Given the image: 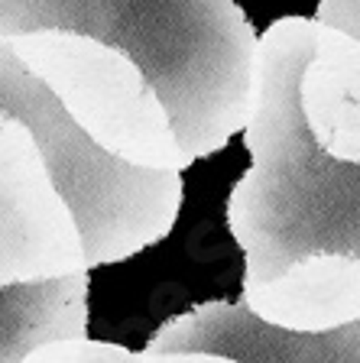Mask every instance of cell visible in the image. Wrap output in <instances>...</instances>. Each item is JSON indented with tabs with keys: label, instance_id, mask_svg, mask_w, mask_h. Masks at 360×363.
<instances>
[{
	"label": "cell",
	"instance_id": "6da1fadb",
	"mask_svg": "<svg viewBox=\"0 0 360 363\" xmlns=\"http://www.w3.org/2000/svg\"><path fill=\"white\" fill-rule=\"evenodd\" d=\"M318 23L283 16L256 36L244 143L250 169L227 198V224L244 250V295L315 259H360V162L315 143L299 111V75Z\"/></svg>",
	"mask_w": 360,
	"mask_h": 363
},
{
	"label": "cell",
	"instance_id": "7a4b0ae2",
	"mask_svg": "<svg viewBox=\"0 0 360 363\" xmlns=\"http://www.w3.org/2000/svg\"><path fill=\"white\" fill-rule=\"evenodd\" d=\"M43 30L124 49L169 111L188 166L244 130L256 33L234 0H0V39Z\"/></svg>",
	"mask_w": 360,
	"mask_h": 363
},
{
	"label": "cell",
	"instance_id": "3957f363",
	"mask_svg": "<svg viewBox=\"0 0 360 363\" xmlns=\"http://www.w3.org/2000/svg\"><path fill=\"white\" fill-rule=\"evenodd\" d=\"M0 113L20 123L36 143L55 195L75 227L82 266L124 263L173 230L182 208V175L146 172L107 156L4 43Z\"/></svg>",
	"mask_w": 360,
	"mask_h": 363
},
{
	"label": "cell",
	"instance_id": "277c9868",
	"mask_svg": "<svg viewBox=\"0 0 360 363\" xmlns=\"http://www.w3.org/2000/svg\"><path fill=\"white\" fill-rule=\"evenodd\" d=\"M0 43L107 156L146 172H182L188 166L169 111L124 49L55 30Z\"/></svg>",
	"mask_w": 360,
	"mask_h": 363
},
{
	"label": "cell",
	"instance_id": "5b68a950",
	"mask_svg": "<svg viewBox=\"0 0 360 363\" xmlns=\"http://www.w3.org/2000/svg\"><path fill=\"white\" fill-rule=\"evenodd\" d=\"M146 354H214L234 363H360L357 321L322 334L263 325L240 302H204L165 321Z\"/></svg>",
	"mask_w": 360,
	"mask_h": 363
},
{
	"label": "cell",
	"instance_id": "8992f818",
	"mask_svg": "<svg viewBox=\"0 0 360 363\" xmlns=\"http://www.w3.org/2000/svg\"><path fill=\"white\" fill-rule=\"evenodd\" d=\"M295 94L315 143L338 162H360V39L318 26Z\"/></svg>",
	"mask_w": 360,
	"mask_h": 363
},
{
	"label": "cell",
	"instance_id": "52a82bcc",
	"mask_svg": "<svg viewBox=\"0 0 360 363\" xmlns=\"http://www.w3.org/2000/svg\"><path fill=\"white\" fill-rule=\"evenodd\" d=\"M88 337V276L0 286V363H23L43 344Z\"/></svg>",
	"mask_w": 360,
	"mask_h": 363
},
{
	"label": "cell",
	"instance_id": "ba28073f",
	"mask_svg": "<svg viewBox=\"0 0 360 363\" xmlns=\"http://www.w3.org/2000/svg\"><path fill=\"white\" fill-rule=\"evenodd\" d=\"M136 354H130L120 344H104V340H53L36 347L23 363H133Z\"/></svg>",
	"mask_w": 360,
	"mask_h": 363
},
{
	"label": "cell",
	"instance_id": "9c48e42d",
	"mask_svg": "<svg viewBox=\"0 0 360 363\" xmlns=\"http://www.w3.org/2000/svg\"><path fill=\"white\" fill-rule=\"evenodd\" d=\"M315 23L360 39V4L357 0H318Z\"/></svg>",
	"mask_w": 360,
	"mask_h": 363
}]
</instances>
